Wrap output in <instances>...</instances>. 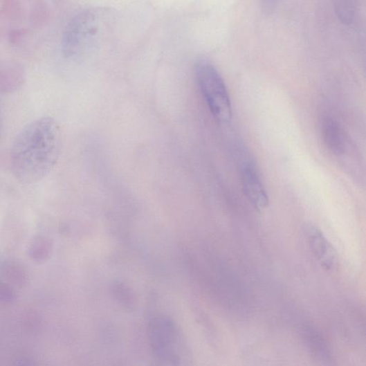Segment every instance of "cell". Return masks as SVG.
Wrapping results in <instances>:
<instances>
[{
	"label": "cell",
	"mask_w": 366,
	"mask_h": 366,
	"mask_svg": "<svg viewBox=\"0 0 366 366\" xmlns=\"http://www.w3.org/2000/svg\"><path fill=\"white\" fill-rule=\"evenodd\" d=\"M61 149L57 122L51 117L39 118L17 136L11 149V167L20 183L33 184L45 179L56 165Z\"/></svg>",
	"instance_id": "obj_1"
},
{
	"label": "cell",
	"mask_w": 366,
	"mask_h": 366,
	"mask_svg": "<svg viewBox=\"0 0 366 366\" xmlns=\"http://www.w3.org/2000/svg\"><path fill=\"white\" fill-rule=\"evenodd\" d=\"M322 140L329 152L336 156L345 152L347 142L340 125L331 117H325L321 121Z\"/></svg>",
	"instance_id": "obj_6"
},
{
	"label": "cell",
	"mask_w": 366,
	"mask_h": 366,
	"mask_svg": "<svg viewBox=\"0 0 366 366\" xmlns=\"http://www.w3.org/2000/svg\"><path fill=\"white\" fill-rule=\"evenodd\" d=\"M240 175L244 192L250 204L257 211L266 210L269 198L255 167L250 162L242 163Z\"/></svg>",
	"instance_id": "obj_5"
},
{
	"label": "cell",
	"mask_w": 366,
	"mask_h": 366,
	"mask_svg": "<svg viewBox=\"0 0 366 366\" xmlns=\"http://www.w3.org/2000/svg\"><path fill=\"white\" fill-rule=\"evenodd\" d=\"M264 2V6L268 10H271L275 5L277 0H263Z\"/></svg>",
	"instance_id": "obj_7"
},
{
	"label": "cell",
	"mask_w": 366,
	"mask_h": 366,
	"mask_svg": "<svg viewBox=\"0 0 366 366\" xmlns=\"http://www.w3.org/2000/svg\"><path fill=\"white\" fill-rule=\"evenodd\" d=\"M199 88L208 109L219 122L227 123L232 117V104L223 79L211 63L199 61L195 66Z\"/></svg>",
	"instance_id": "obj_3"
},
{
	"label": "cell",
	"mask_w": 366,
	"mask_h": 366,
	"mask_svg": "<svg viewBox=\"0 0 366 366\" xmlns=\"http://www.w3.org/2000/svg\"><path fill=\"white\" fill-rule=\"evenodd\" d=\"M305 233L309 247L322 268L327 271H336L340 264L339 256L325 235L311 223L305 226Z\"/></svg>",
	"instance_id": "obj_4"
},
{
	"label": "cell",
	"mask_w": 366,
	"mask_h": 366,
	"mask_svg": "<svg viewBox=\"0 0 366 366\" xmlns=\"http://www.w3.org/2000/svg\"><path fill=\"white\" fill-rule=\"evenodd\" d=\"M112 25V13L107 9L91 8L77 14L62 35L64 56L80 57L98 49Z\"/></svg>",
	"instance_id": "obj_2"
}]
</instances>
